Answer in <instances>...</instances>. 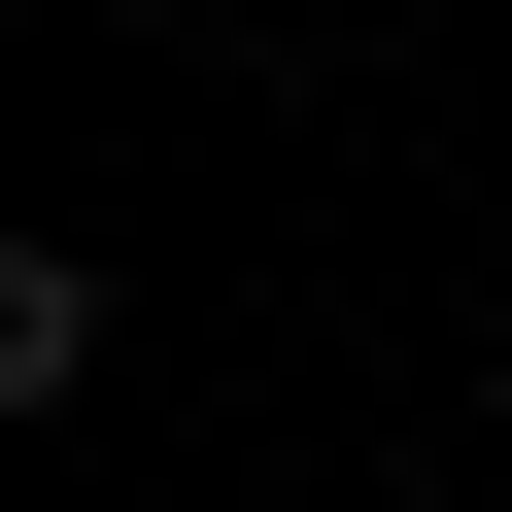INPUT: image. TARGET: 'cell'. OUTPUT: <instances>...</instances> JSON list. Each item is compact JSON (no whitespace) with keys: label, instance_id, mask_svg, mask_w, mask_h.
Segmentation results:
<instances>
[{"label":"cell","instance_id":"obj_1","mask_svg":"<svg viewBox=\"0 0 512 512\" xmlns=\"http://www.w3.org/2000/svg\"><path fill=\"white\" fill-rule=\"evenodd\" d=\"M137 35H205V0H137Z\"/></svg>","mask_w":512,"mask_h":512}]
</instances>
